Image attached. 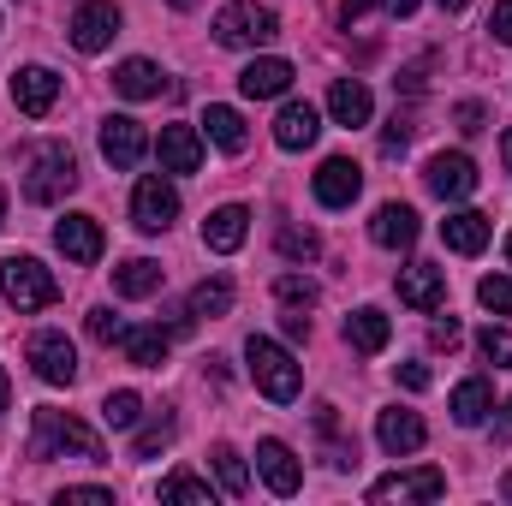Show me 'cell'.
Masks as SVG:
<instances>
[{
  "label": "cell",
  "instance_id": "cell-1",
  "mask_svg": "<svg viewBox=\"0 0 512 506\" xmlns=\"http://www.w3.org/2000/svg\"><path fill=\"white\" fill-rule=\"evenodd\" d=\"M18 167H24V197L30 203H60L78 185V155L66 143H24Z\"/></svg>",
  "mask_w": 512,
  "mask_h": 506
},
{
  "label": "cell",
  "instance_id": "cell-2",
  "mask_svg": "<svg viewBox=\"0 0 512 506\" xmlns=\"http://www.w3.org/2000/svg\"><path fill=\"white\" fill-rule=\"evenodd\" d=\"M30 459H90L102 465V435L90 423H78L72 411H36V435H30Z\"/></svg>",
  "mask_w": 512,
  "mask_h": 506
},
{
  "label": "cell",
  "instance_id": "cell-3",
  "mask_svg": "<svg viewBox=\"0 0 512 506\" xmlns=\"http://www.w3.org/2000/svg\"><path fill=\"white\" fill-rule=\"evenodd\" d=\"M274 36H280L274 6H256V0H227V6L215 12V42H221V48H262V42H274Z\"/></svg>",
  "mask_w": 512,
  "mask_h": 506
},
{
  "label": "cell",
  "instance_id": "cell-4",
  "mask_svg": "<svg viewBox=\"0 0 512 506\" xmlns=\"http://www.w3.org/2000/svg\"><path fill=\"white\" fill-rule=\"evenodd\" d=\"M0 292H6L18 310H48V304L60 298V280H54L36 256H18V251H12L6 262H0Z\"/></svg>",
  "mask_w": 512,
  "mask_h": 506
},
{
  "label": "cell",
  "instance_id": "cell-5",
  "mask_svg": "<svg viewBox=\"0 0 512 506\" xmlns=\"http://www.w3.org/2000/svg\"><path fill=\"white\" fill-rule=\"evenodd\" d=\"M245 358H251L256 387H262L274 405H292V399H298V364H292V352H286L280 340H262V334H251Z\"/></svg>",
  "mask_w": 512,
  "mask_h": 506
},
{
  "label": "cell",
  "instance_id": "cell-6",
  "mask_svg": "<svg viewBox=\"0 0 512 506\" xmlns=\"http://www.w3.org/2000/svg\"><path fill=\"white\" fill-rule=\"evenodd\" d=\"M131 221H137V233H167L173 221H179V191L167 185V179H137V191H131Z\"/></svg>",
  "mask_w": 512,
  "mask_h": 506
},
{
  "label": "cell",
  "instance_id": "cell-7",
  "mask_svg": "<svg viewBox=\"0 0 512 506\" xmlns=\"http://www.w3.org/2000/svg\"><path fill=\"white\" fill-rule=\"evenodd\" d=\"M66 30H72V48H78V54H102V48L120 36V6H114V0H84Z\"/></svg>",
  "mask_w": 512,
  "mask_h": 506
},
{
  "label": "cell",
  "instance_id": "cell-8",
  "mask_svg": "<svg viewBox=\"0 0 512 506\" xmlns=\"http://www.w3.org/2000/svg\"><path fill=\"white\" fill-rule=\"evenodd\" d=\"M30 364H36V376L48 381V387H72L78 381V352H72V340L60 328L30 334Z\"/></svg>",
  "mask_w": 512,
  "mask_h": 506
},
{
  "label": "cell",
  "instance_id": "cell-9",
  "mask_svg": "<svg viewBox=\"0 0 512 506\" xmlns=\"http://www.w3.org/2000/svg\"><path fill=\"white\" fill-rule=\"evenodd\" d=\"M423 179H429V191H435L441 203H459V197L477 191V161L459 155V149H453V155L441 149V155H429V173H423Z\"/></svg>",
  "mask_w": 512,
  "mask_h": 506
},
{
  "label": "cell",
  "instance_id": "cell-10",
  "mask_svg": "<svg viewBox=\"0 0 512 506\" xmlns=\"http://www.w3.org/2000/svg\"><path fill=\"white\" fill-rule=\"evenodd\" d=\"M358 191H364V173H358V161H346V155H328V161L316 167V203H322V209H352V203H358Z\"/></svg>",
  "mask_w": 512,
  "mask_h": 506
},
{
  "label": "cell",
  "instance_id": "cell-11",
  "mask_svg": "<svg viewBox=\"0 0 512 506\" xmlns=\"http://www.w3.org/2000/svg\"><path fill=\"white\" fill-rule=\"evenodd\" d=\"M54 102H60V78H54L48 66H18V72H12V108H18V114L42 120Z\"/></svg>",
  "mask_w": 512,
  "mask_h": 506
},
{
  "label": "cell",
  "instance_id": "cell-12",
  "mask_svg": "<svg viewBox=\"0 0 512 506\" xmlns=\"http://www.w3.org/2000/svg\"><path fill=\"white\" fill-rule=\"evenodd\" d=\"M256 471H262V483L274 489V495H298L304 489V465H298V453L286 447V441H256Z\"/></svg>",
  "mask_w": 512,
  "mask_h": 506
},
{
  "label": "cell",
  "instance_id": "cell-13",
  "mask_svg": "<svg viewBox=\"0 0 512 506\" xmlns=\"http://www.w3.org/2000/svg\"><path fill=\"white\" fill-rule=\"evenodd\" d=\"M399 304H411V310H441V304H447V274H441L435 262L399 268Z\"/></svg>",
  "mask_w": 512,
  "mask_h": 506
},
{
  "label": "cell",
  "instance_id": "cell-14",
  "mask_svg": "<svg viewBox=\"0 0 512 506\" xmlns=\"http://www.w3.org/2000/svg\"><path fill=\"white\" fill-rule=\"evenodd\" d=\"M441 489H447V477L435 465H423V471H399V477L370 483V501H435Z\"/></svg>",
  "mask_w": 512,
  "mask_h": 506
},
{
  "label": "cell",
  "instance_id": "cell-15",
  "mask_svg": "<svg viewBox=\"0 0 512 506\" xmlns=\"http://www.w3.org/2000/svg\"><path fill=\"white\" fill-rule=\"evenodd\" d=\"M54 245L66 251V262H102V221L96 215H66L60 227H54Z\"/></svg>",
  "mask_w": 512,
  "mask_h": 506
},
{
  "label": "cell",
  "instance_id": "cell-16",
  "mask_svg": "<svg viewBox=\"0 0 512 506\" xmlns=\"http://www.w3.org/2000/svg\"><path fill=\"white\" fill-rule=\"evenodd\" d=\"M143 149H149V137H143V126H137L131 114H108V120H102V155H108L114 167H137Z\"/></svg>",
  "mask_w": 512,
  "mask_h": 506
},
{
  "label": "cell",
  "instance_id": "cell-17",
  "mask_svg": "<svg viewBox=\"0 0 512 506\" xmlns=\"http://www.w3.org/2000/svg\"><path fill=\"white\" fill-rule=\"evenodd\" d=\"M376 441H382V453L399 459V453H417V447L429 441V429H423V417H417V411H399V405H393V411L376 417Z\"/></svg>",
  "mask_w": 512,
  "mask_h": 506
},
{
  "label": "cell",
  "instance_id": "cell-18",
  "mask_svg": "<svg viewBox=\"0 0 512 506\" xmlns=\"http://www.w3.org/2000/svg\"><path fill=\"white\" fill-rule=\"evenodd\" d=\"M370 239H376L382 251H411V245H417V209H411V203H382L376 221H370Z\"/></svg>",
  "mask_w": 512,
  "mask_h": 506
},
{
  "label": "cell",
  "instance_id": "cell-19",
  "mask_svg": "<svg viewBox=\"0 0 512 506\" xmlns=\"http://www.w3.org/2000/svg\"><path fill=\"white\" fill-rule=\"evenodd\" d=\"M155 155H161L167 173H197L203 167V137H197V126H161Z\"/></svg>",
  "mask_w": 512,
  "mask_h": 506
},
{
  "label": "cell",
  "instance_id": "cell-20",
  "mask_svg": "<svg viewBox=\"0 0 512 506\" xmlns=\"http://www.w3.org/2000/svg\"><path fill=\"white\" fill-rule=\"evenodd\" d=\"M245 233H251V209H245V203H221V209L203 221V245H209V251H221V256L239 251V245H245Z\"/></svg>",
  "mask_w": 512,
  "mask_h": 506
},
{
  "label": "cell",
  "instance_id": "cell-21",
  "mask_svg": "<svg viewBox=\"0 0 512 506\" xmlns=\"http://www.w3.org/2000/svg\"><path fill=\"white\" fill-rule=\"evenodd\" d=\"M328 114H334V126L358 131V126H370L376 102H370V90H364L358 78H334V90H328Z\"/></svg>",
  "mask_w": 512,
  "mask_h": 506
},
{
  "label": "cell",
  "instance_id": "cell-22",
  "mask_svg": "<svg viewBox=\"0 0 512 506\" xmlns=\"http://www.w3.org/2000/svg\"><path fill=\"white\" fill-rule=\"evenodd\" d=\"M239 90H245L251 102L286 96V90H292V60H251V66L239 72Z\"/></svg>",
  "mask_w": 512,
  "mask_h": 506
},
{
  "label": "cell",
  "instance_id": "cell-23",
  "mask_svg": "<svg viewBox=\"0 0 512 506\" xmlns=\"http://www.w3.org/2000/svg\"><path fill=\"white\" fill-rule=\"evenodd\" d=\"M316 137H322V114L310 102H286L280 108V120H274V143L280 149H310Z\"/></svg>",
  "mask_w": 512,
  "mask_h": 506
},
{
  "label": "cell",
  "instance_id": "cell-24",
  "mask_svg": "<svg viewBox=\"0 0 512 506\" xmlns=\"http://www.w3.org/2000/svg\"><path fill=\"white\" fill-rule=\"evenodd\" d=\"M489 215H477V209H453L447 221H441V239H447V251H459V256H477L483 245H489Z\"/></svg>",
  "mask_w": 512,
  "mask_h": 506
},
{
  "label": "cell",
  "instance_id": "cell-25",
  "mask_svg": "<svg viewBox=\"0 0 512 506\" xmlns=\"http://www.w3.org/2000/svg\"><path fill=\"white\" fill-rule=\"evenodd\" d=\"M489 411H495V387L483 376H471V381L453 387V423H459V429H477Z\"/></svg>",
  "mask_w": 512,
  "mask_h": 506
},
{
  "label": "cell",
  "instance_id": "cell-26",
  "mask_svg": "<svg viewBox=\"0 0 512 506\" xmlns=\"http://www.w3.org/2000/svg\"><path fill=\"white\" fill-rule=\"evenodd\" d=\"M387 340H393V322H387L382 310H352L346 316V346L352 352H382Z\"/></svg>",
  "mask_w": 512,
  "mask_h": 506
},
{
  "label": "cell",
  "instance_id": "cell-27",
  "mask_svg": "<svg viewBox=\"0 0 512 506\" xmlns=\"http://www.w3.org/2000/svg\"><path fill=\"white\" fill-rule=\"evenodd\" d=\"M203 126H209V143H221L227 155H245L251 131H245V114H239V108H221V102H215V108L203 114Z\"/></svg>",
  "mask_w": 512,
  "mask_h": 506
},
{
  "label": "cell",
  "instance_id": "cell-28",
  "mask_svg": "<svg viewBox=\"0 0 512 506\" xmlns=\"http://www.w3.org/2000/svg\"><path fill=\"white\" fill-rule=\"evenodd\" d=\"M114 292L120 298H149V292H161V262H149V256H131L114 268Z\"/></svg>",
  "mask_w": 512,
  "mask_h": 506
},
{
  "label": "cell",
  "instance_id": "cell-29",
  "mask_svg": "<svg viewBox=\"0 0 512 506\" xmlns=\"http://www.w3.org/2000/svg\"><path fill=\"white\" fill-rule=\"evenodd\" d=\"M126 358L137 364V370H161L167 364V334L161 328H126Z\"/></svg>",
  "mask_w": 512,
  "mask_h": 506
},
{
  "label": "cell",
  "instance_id": "cell-30",
  "mask_svg": "<svg viewBox=\"0 0 512 506\" xmlns=\"http://www.w3.org/2000/svg\"><path fill=\"white\" fill-rule=\"evenodd\" d=\"M114 90H120L126 102H149V96H161V72H155L149 60H126V66L114 72Z\"/></svg>",
  "mask_w": 512,
  "mask_h": 506
},
{
  "label": "cell",
  "instance_id": "cell-31",
  "mask_svg": "<svg viewBox=\"0 0 512 506\" xmlns=\"http://www.w3.org/2000/svg\"><path fill=\"white\" fill-rule=\"evenodd\" d=\"M185 310H191V316H227V310H233V280H227V274H215V280H197Z\"/></svg>",
  "mask_w": 512,
  "mask_h": 506
},
{
  "label": "cell",
  "instance_id": "cell-32",
  "mask_svg": "<svg viewBox=\"0 0 512 506\" xmlns=\"http://www.w3.org/2000/svg\"><path fill=\"white\" fill-rule=\"evenodd\" d=\"M137 417H143V399H137L131 387H120V393L102 399V423H108V429H137Z\"/></svg>",
  "mask_w": 512,
  "mask_h": 506
},
{
  "label": "cell",
  "instance_id": "cell-33",
  "mask_svg": "<svg viewBox=\"0 0 512 506\" xmlns=\"http://www.w3.org/2000/svg\"><path fill=\"white\" fill-rule=\"evenodd\" d=\"M161 501H197V506H215V489H209L203 477H191V471H173V477L161 483Z\"/></svg>",
  "mask_w": 512,
  "mask_h": 506
},
{
  "label": "cell",
  "instance_id": "cell-34",
  "mask_svg": "<svg viewBox=\"0 0 512 506\" xmlns=\"http://www.w3.org/2000/svg\"><path fill=\"white\" fill-rule=\"evenodd\" d=\"M209 459H215V477H221L227 495H245V489H251V471H245V459H239L233 447H215Z\"/></svg>",
  "mask_w": 512,
  "mask_h": 506
},
{
  "label": "cell",
  "instance_id": "cell-35",
  "mask_svg": "<svg viewBox=\"0 0 512 506\" xmlns=\"http://www.w3.org/2000/svg\"><path fill=\"white\" fill-rule=\"evenodd\" d=\"M167 441H173V417L161 411L155 423H143V429H137V441H131V459H155Z\"/></svg>",
  "mask_w": 512,
  "mask_h": 506
},
{
  "label": "cell",
  "instance_id": "cell-36",
  "mask_svg": "<svg viewBox=\"0 0 512 506\" xmlns=\"http://www.w3.org/2000/svg\"><path fill=\"white\" fill-rule=\"evenodd\" d=\"M477 352H483L495 370H512V328H495V322H489V328L477 334Z\"/></svg>",
  "mask_w": 512,
  "mask_h": 506
},
{
  "label": "cell",
  "instance_id": "cell-37",
  "mask_svg": "<svg viewBox=\"0 0 512 506\" xmlns=\"http://www.w3.org/2000/svg\"><path fill=\"white\" fill-rule=\"evenodd\" d=\"M274 292H280V304H292V310H310V304H316V280H304V274H280Z\"/></svg>",
  "mask_w": 512,
  "mask_h": 506
},
{
  "label": "cell",
  "instance_id": "cell-38",
  "mask_svg": "<svg viewBox=\"0 0 512 506\" xmlns=\"http://www.w3.org/2000/svg\"><path fill=\"white\" fill-rule=\"evenodd\" d=\"M316 251H322V239H316L310 227H280V256H292V262H310Z\"/></svg>",
  "mask_w": 512,
  "mask_h": 506
},
{
  "label": "cell",
  "instance_id": "cell-39",
  "mask_svg": "<svg viewBox=\"0 0 512 506\" xmlns=\"http://www.w3.org/2000/svg\"><path fill=\"white\" fill-rule=\"evenodd\" d=\"M477 298H483V310H495V316H512V280H507V274H489V280L477 286Z\"/></svg>",
  "mask_w": 512,
  "mask_h": 506
},
{
  "label": "cell",
  "instance_id": "cell-40",
  "mask_svg": "<svg viewBox=\"0 0 512 506\" xmlns=\"http://www.w3.org/2000/svg\"><path fill=\"white\" fill-rule=\"evenodd\" d=\"M90 340H102V346H114V340H126V322H120L114 310H90Z\"/></svg>",
  "mask_w": 512,
  "mask_h": 506
},
{
  "label": "cell",
  "instance_id": "cell-41",
  "mask_svg": "<svg viewBox=\"0 0 512 506\" xmlns=\"http://www.w3.org/2000/svg\"><path fill=\"white\" fill-rule=\"evenodd\" d=\"M453 120H459V131H483L489 126V108H483V102H459Z\"/></svg>",
  "mask_w": 512,
  "mask_h": 506
},
{
  "label": "cell",
  "instance_id": "cell-42",
  "mask_svg": "<svg viewBox=\"0 0 512 506\" xmlns=\"http://www.w3.org/2000/svg\"><path fill=\"white\" fill-rule=\"evenodd\" d=\"M489 30H495V42H507V48H512V0H495V12H489Z\"/></svg>",
  "mask_w": 512,
  "mask_h": 506
},
{
  "label": "cell",
  "instance_id": "cell-43",
  "mask_svg": "<svg viewBox=\"0 0 512 506\" xmlns=\"http://www.w3.org/2000/svg\"><path fill=\"white\" fill-rule=\"evenodd\" d=\"M280 334H286V340H304V334H310V316H304V310H286V316H280Z\"/></svg>",
  "mask_w": 512,
  "mask_h": 506
},
{
  "label": "cell",
  "instance_id": "cell-44",
  "mask_svg": "<svg viewBox=\"0 0 512 506\" xmlns=\"http://www.w3.org/2000/svg\"><path fill=\"white\" fill-rule=\"evenodd\" d=\"M459 340H465V328H459L453 316H447V322H435V346H447V352H453Z\"/></svg>",
  "mask_w": 512,
  "mask_h": 506
},
{
  "label": "cell",
  "instance_id": "cell-45",
  "mask_svg": "<svg viewBox=\"0 0 512 506\" xmlns=\"http://www.w3.org/2000/svg\"><path fill=\"white\" fill-rule=\"evenodd\" d=\"M399 381H405L411 393H423V387H429V370H423V364H399Z\"/></svg>",
  "mask_w": 512,
  "mask_h": 506
},
{
  "label": "cell",
  "instance_id": "cell-46",
  "mask_svg": "<svg viewBox=\"0 0 512 506\" xmlns=\"http://www.w3.org/2000/svg\"><path fill=\"white\" fill-rule=\"evenodd\" d=\"M60 501H114V489H66Z\"/></svg>",
  "mask_w": 512,
  "mask_h": 506
},
{
  "label": "cell",
  "instance_id": "cell-47",
  "mask_svg": "<svg viewBox=\"0 0 512 506\" xmlns=\"http://www.w3.org/2000/svg\"><path fill=\"white\" fill-rule=\"evenodd\" d=\"M370 6H376V0H340V18H346V24H352V18H364V12H370Z\"/></svg>",
  "mask_w": 512,
  "mask_h": 506
},
{
  "label": "cell",
  "instance_id": "cell-48",
  "mask_svg": "<svg viewBox=\"0 0 512 506\" xmlns=\"http://www.w3.org/2000/svg\"><path fill=\"white\" fill-rule=\"evenodd\" d=\"M387 12H393V18H411V12H417V0H387Z\"/></svg>",
  "mask_w": 512,
  "mask_h": 506
},
{
  "label": "cell",
  "instance_id": "cell-49",
  "mask_svg": "<svg viewBox=\"0 0 512 506\" xmlns=\"http://www.w3.org/2000/svg\"><path fill=\"white\" fill-rule=\"evenodd\" d=\"M495 435H501V441H512V399L501 405V429H495Z\"/></svg>",
  "mask_w": 512,
  "mask_h": 506
},
{
  "label": "cell",
  "instance_id": "cell-50",
  "mask_svg": "<svg viewBox=\"0 0 512 506\" xmlns=\"http://www.w3.org/2000/svg\"><path fill=\"white\" fill-rule=\"evenodd\" d=\"M6 405H12V381H6V370H0V417H6Z\"/></svg>",
  "mask_w": 512,
  "mask_h": 506
},
{
  "label": "cell",
  "instance_id": "cell-51",
  "mask_svg": "<svg viewBox=\"0 0 512 506\" xmlns=\"http://www.w3.org/2000/svg\"><path fill=\"white\" fill-rule=\"evenodd\" d=\"M465 6H471V0H441V12H465Z\"/></svg>",
  "mask_w": 512,
  "mask_h": 506
},
{
  "label": "cell",
  "instance_id": "cell-52",
  "mask_svg": "<svg viewBox=\"0 0 512 506\" xmlns=\"http://www.w3.org/2000/svg\"><path fill=\"white\" fill-rule=\"evenodd\" d=\"M501 155H507V173H512V131L501 137Z\"/></svg>",
  "mask_w": 512,
  "mask_h": 506
},
{
  "label": "cell",
  "instance_id": "cell-53",
  "mask_svg": "<svg viewBox=\"0 0 512 506\" xmlns=\"http://www.w3.org/2000/svg\"><path fill=\"white\" fill-rule=\"evenodd\" d=\"M0 227H6V191H0Z\"/></svg>",
  "mask_w": 512,
  "mask_h": 506
},
{
  "label": "cell",
  "instance_id": "cell-54",
  "mask_svg": "<svg viewBox=\"0 0 512 506\" xmlns=\"http://www.w3.org/2000/svg\"><path fill=\"white\" fill-rule=\"evenodd\" d=\"M501 489H507V501H512V471H507V483H501Z\"/></svg>",
  "mask_w": 512,
  "mask_h": 506
},
{
  "label": "cell",
  "instance_id": "cell-55",
  "mask_svg": "<svg viewBox=\"0 0 512 506\" xmlns=\"http://www.w3.org/2000/svg\"><path fill=\"white\" fill-rule=\"evenodd\" d=\"M173 6H179V12H185V6H197V0H173Z\"/></svg>",
  "mask_w": 512,
  "mask_h": 506
},
{
  "label": "cell",
  "instance_id": "cell-56",
  "mask_svg": "<svg viewBox=\"0 0 512 506\" xmlns=\"http://www.w3.org/2000/svg\"><path fill=\"white\" fill-rule=\"evenodd\" d=\"M507 262H512V233H507Z\"/></svg>",
  "mask_w": 512,
  "mask_h": 506
}]
</instances>
